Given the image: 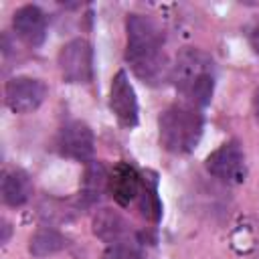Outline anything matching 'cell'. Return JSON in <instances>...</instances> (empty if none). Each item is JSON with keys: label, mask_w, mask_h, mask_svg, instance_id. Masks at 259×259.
Wrapping results in <instances>:
<instances>
[{"label": "cell", "mask_w": 259, "mask_h": 259, "mask_svg": "<svg viewBox=\"0 0 259 259\" xmlns=\"http://www.w3.org/2000/svg\"><path fill=\"white\" fill-rule=\"evenodd\" d=\"M127 47L125 61L136 77L148 85H160L170 75V67L164 55V36L158 24L144 14H130L125 20Z\"/></svg>", "instance_id": "cell-1"}, {"label": "cell", "mask_w": 259, "mask_h": 259, "mask_svg": "<svg viewBox=\"0 0 259 259\" xmlns=\"http://www.w3.org/2000/svg\"><path fill=\"white\" fill-rule=\"evenodd\" d=\"M170 77L176 91L192 107H204L214 91V63L212 59L198 51L186 49L176 57Z\"/></svg>", "instance_id": "cell-2"}, {"label": "cell", "mask_w": 259, "mask_h": 259, "mask_svg": "<svg viewBox=\"0 0 259 259\" xmlns=\"http://www.w3.org/2000/svg\"><path fill=\"white\" fill-rule=\"evenodd\" d=\"M202 115L196 107L188 103H174L164 109L158 117L160 144L164 150L172 154H188L192 152L202 136Z\"/></svg>", "instance_id": "cell-3"}, {"label": "cell", "mask_w": 259, "mask_h": 259, "mask_svg": "<svg viewBox=\"0 0 259 259\" xmlns=\"http://www.w3.org/2000/svg\"><path fill=\"white\" fill-rule=\"evenodd\" d=\"M204 168L208 174H212L225 184H241L247 176L245 152L239 146V142H225L206 156Z\"/></svg>", "instance_id": "cell-4"}, {"label": "cell", "mask_w": 259, "mask_h": 259, "mask_svg": "<svg viewBox=\"0 0 259 259\" xmlns=\"http://www.w3.org/2000/svg\"><path fill=\"white\" fill-rule=\"evenodd\" d=\"M59 69L67 83H89L93 77V49L85 38H73L59 53Z\"/></svg>", "instance_id": "cell-5"}, {"label": "cell", "mask_w": 259, "mask_h": 259, "mask_svg": "<svg viewBox=\"0 0 259 259\" xmlns=\"http://www.w3.org/2000/svg\"><path fill=\"white\" fill-rule=\"evenodd\" d=\"M47 97V85L34 77H12L6 83L4 99L10 111L14 113H28L34 111Z\"/></svg>", "instance_id": "cell-6"}, {"label": "cell", "mask_w": 259, "mask_h": 259, "mask_svg": "<svg viewBox=\"0 0 259 259\" xmlns=\"http://www.w3.org/2000/svg\"><path fill=\"white\" fill-rule=\"evenodd\" d=\"M57 150L65 158L77 162H89L95 150V138L91 127L79 119L65 123L57 134Z\"/></svg>", "instance_id": "cell-7"}, {"label": "cell", "mask_w": 259, "mask_h": 259, "mask_svg": "<svg viewBox=\"0 0 259 259\" xmlns=\"http://www.w3.org/2000/svg\"><path fill=\"white\" fill-rule=\"evenodd\" d=\"M109 109L123 127L138 123V99L125 71H117L109 87Z\"/></svg>", "instance_id": "cell-8"}, {"label": "cell", "mask_w": 259, "mask_h": 259, "mask_svg": "<svg viewBox=\"0 0 259 259\" xmlns=\"http://www.w3.org/2000/svg\"><path fill=\"white\" fill-rule=\"evenodd\" d=\"M144 184V176L127 162H119L109 172V192L119 206H130V202L138 200Z\"/></svg>", "instance_id": "cell-9"}, {"label": "cell", "mask_w": 259, "mask_h": 259, "mask_svg": "<svg viewBox=\"0 0 259 259\" xmlns=\"http://www.w3.org/2000/svg\"><path fill=\"white\" fill-rule=\"evenodd\" d=\"M12 26H14V32L18 34V38H22L30 47H40L47 38V16L34 4L20 6L14 12Z\"/></svg>", "instance_id": "cell-10"}, {"label": "cell", "mask_w": 259, "mask_h": 259, "mask_svg": "<svg viewBox=\"0 0 259 259\" xmlns=\"http://www.w3.org/2000/svg\"><path fill=\"white\" fill-rule=\"evenodd\" d=\"M93 233L103 243L117 245V243H125V237L130 235V227L119 212L111 208H101L93 217Z\"/></svg>", "instance_id": "cell-11"}, {"label": "cell", "mask_w": 259, "mask_h": 259, "mask_svg": "<svg viewBox=\"0 0 259 259\" xmlns=\"http://www.w3.org/2000/svg\"><path fill=\"white\" fill-rule=\"evenodd\" d=\"M0 192H2V200L8 206H22L24 202L30 200L32 196V182L30 176L20 170V168H10L2 174V182H0Z\"/></svg>", "instance_id": "cell-12"}, {"label": "cell", "mask_w": 259, "mask_h": 259, "mask_svg": "<svg viewBox=\"0 0 259 259\" xmlns=\"http://www.w3.org/2000/svg\"><path fill=\"white\" fill-rule=\"evenodd\" d=\"M107 186H109V174L105 166L101 162H89L85 168L83 186H81V198L85 200V204L95 202L105 192Z\"/></svg>", "instance_id": "cell-13"}, {"label": "cell", "mask_w": 259, "mask_h": 259, "mask_svg": "<svg viewBox=\"0 0 259 259\" xmlns=\"http://www.w3.org/2000/svg\"><path fill=\"white\" fill-rule=\"evenodd\" d=\"M65 247H67V239L57 229L40 227L32 235L30 245H28V251L34 257H47V255H53V253H57V251H61Z\"/></svg>", "instance_id": "cell-14"}, {"label": "cell", "mask_w": 259, "mask_h": 259, "mask_svg": "<svg viewBox=\"0 0 259 259\" xmlns=\"http://www.w3.org/2000/svg\"><path fill=\"white\" fill-rule=\"evenodd\" d=\"M138 202H140L142 214L148 221L158 223L162 219V202H160V196H158V182H156V178H146L144 176V184H142Z\"/></svg>", "instance_id": "cell-15"}, {"label": "cell", "mask_w": 259, "mask_h": 259, "mask_svg": "<svg viewBox=\"0 0 259 259\" xmlns=\"http://www.w3.org/2000/svg\"><path fill=\"white\" fill-rule=\"evenodd\" d=\"M103 259H144L142 253L130 245V243H117V245H109L103 253Z\"/></svg>", "instance_id": "cell-16"}, {"label": "cell", "mask_w": 259, "mask_h": 259, "mask_svg": "<svg viewBox=\"0 0 259 259\" xmlns=\"http://www.w3.org/2000/svg\"><path fill=\"white\" fill-rule=\"evenodd\" d=\"M251 47H253V51L259 55V26L251 32Z\"/></svg>", "instance_id": "cell-17"}, {"label": "cell", "mask_w": 259, "mask_h": 259, "mask_svg": "<svg viewBox=\"0 0 259 259\" xmlns=\"http://www.w3.org/2000/svg\"><path fill=\"white\" fill-rule=\"evenodd\" d=\"M255 105H257V115H259V89H257V93H255Z\"/></svg>", "instance_id": "cell-18"}]
</instances>
